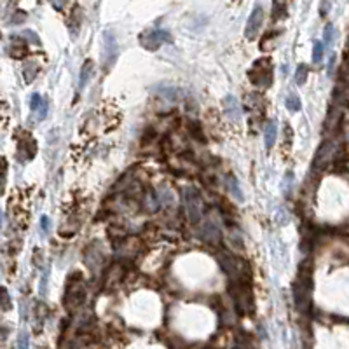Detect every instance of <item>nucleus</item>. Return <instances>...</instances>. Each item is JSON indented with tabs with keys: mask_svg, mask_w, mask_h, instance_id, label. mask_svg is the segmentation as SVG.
Returning <instances> with one entry per match:
<instances>
[{
	"mask_svg": "<svg viewBox=\"0 0 349 349\" xmlns=\"http://www.w3.org/2000/svg\"><path fill=\"white\" fill-rule=\"evenodd\" d=\"M9 307V295H7V292L4 290V309H7Z\"/></svg>",
	"mask_w": 349,
	"mask_h": 349,
	"instance_id": "obj_30",
	"label": "nucleus"
},
{
	"mask_svg": "<svg viewBox=\"0 0 349 349\" xmlns=\"http://www.w3.org/2000/svg\"><path fill=\"white\" fill-rule=\"evenodd\" d=\"M276 37H278V33H270V35H267V37H264V40H262V44H260V49H262V51L274 48Z\"/></svg>",
	"mask_w": 349,
	"mask_h": 349,
	"instance_id": "obj_21",
	"label": "nucleus"
},
{
	"mask_svg": "<svg viewBox=\"0 0 349 349\" xmlns=\"http://www.w3.org/2000/svg\"><path fill=\"white\" fill-rule=\"evenodd\" d=\"M11 54L14 58H23L28 54V46L25 40L21 39H13V46H11Z\"/></svg>",
	"mask_w": 349,
	"mask_h": 349,
	"instance_id": "obj_13",
	"label": "nucleus"
},
{
	"mask_svg": "<svg viewBox=\"0 0 349 349\" xmlns=\"http://www.w3.org/2000/svg\"><path fill=\"white\" fill-rule=\"evenodd\" d=\"M93 70H95V63H93V60H87L86 63L82 65V68H80V79H79V86L84 87L87 82H89V79H91V75H93Z\"/></svg>",
	"mask_w": 349,
	"mask_h": 349,
	"instance_id": "obj_12",
	"label": "nucleus"
},
{
	"mask_svg": "<svg viewBox=\"0 0 349 349\" xmlns=\"http://www.w3.org/2000/svg\"><path fill=\"white\" fill-rule=\"evenodd\" d=\"M217 260H218V264H220V267L225 270V274L229 276V278L238 279V281H239V279H250V276L246 274L243 269H239V260H238L232 253L220 252L217 255Z\"/></svg>",
	"mask_w": 349,
	"mask_h": 349,
	"instance_id": "obj_4",
	"label": "nucleus"
},
{
	"mask_svg": "<svg viewBox=\"0 0 349 349\" xmlns=\"http://www.w3.org/2000/svg\"><path fill=\"white\" fill-rule=\"evenodd\" d=\"M79 25H80V9H79V5H75L74 14L70 17V26H72V30H74V35H77Z\"/></svg>",
	"mask_w": 349,
	"mask_h": 349,
	"instance_id": "obj_18",
	"label": "nucleus"
},
{
	"mask_svg": "<svg viewBox=\"0 0 349 349\" xmlns=\"http://www.w3.org/2000/svg\"><path fill=\"white\" fill-rule=\"evenodd\" d=\"M274 2H276V0H274Z\"/></svg>",
	"mask_w": 349,
	"mask_h": 349,
	"instance_id": "obj_31",
	"label": "nucleus"
},
{
	"mask_svg": "<svg viewBox=\"0 0 349 349\" xmlns=\"http://www.w3.org/2000/svg\"><path fill=\"white\" fill-rule=\"evenodd\" d=\"M333 65H335V56H332L330 58V65H328V72H333Z\"/></svg>",
	"mask_w": 349,
	"mask_h": 349,
	"instance_id": "obj_28",
	"label": "nucleus"
},
{
	"mask_svg": "<svg viewBox=\"0 0 349 349\" xmlns=\"http://www.w3.org/2000/svg\"><path fill=\"white\" fill-rule=\"evenodd\" d=\"M332 40H333V26L327 25L325 26V33H323V42L332 44Z\"/></svg>",
	"mask_w": 349,
	"mask_h": 349,
	"instance_id": "obj_22",
	"label": "nucleus"
},
{
	"mask_svg": "<svg viewBox=\"0 0 349 349\" xmlns=\"http://www.w3.org/2000/svg\"><path fill=\"white\" fill-rule=\"evenodd\" d=\"M183 205H185L189 220L192 223H199L201 218H203V199H201V194L196 189L187 187L183 190Z\"/></svg>",
	"mask_w": 349,
	"mask_h": 349,
	"instance_id": "obj_3",
	"label": "nucleus"
},
{
	"mask_svg": "<svg viewBox=\"0 0 349 349\" xmlns=\"http://www.w3.org/2000/svg\"><path fill=\"white\" fill-rule=\"evenodd\" d=\"M286 109L290 112H299L301 110V100H299V96L297 95H290L286 98Z\"/></svg>",
	"mask_w": 349,
	"mask_h": 349,
	"instance_id": "obj_19",
	"label": "nucleus"
},
{
	"mask_svg": "<svg viewBox=\"0 0 349 349\" xmlns=\"http://www.w3.org/2000/svg\"><path fill=\"white\" fill-rule=\"evenodd\" d=\"M227 190L231 192L232 196L236 197L238 201H243L244 199V196H243V192H241V189H239V185H238V182H236V178L234 176H227Z\"/></svg>",
	"mask_w": 349,
	"mask_h": 349,
	"instance_id": "obj_15",
	"label": "nucleus"
},
{
	"mask_svg": "<svg viewBox=\"0 0 349 349\" xmlns=\"http://www.w3.org/2000/svg\"><path fill=\"white\" fill-rule=\"evenodd\" d=\"M305 80H307V66L299 65L295 70V82L297 84H305Z\"/></svg>",
	"mask_w": 349,
	"mask_h": 349,
	"instance_id": "obj_20",
	"label": "nucleus"
},
{
	"mask_svg": "<svg viewBox=\"0 0 349 349\" xmlns=\"http://www.w3.org/2000/svg\"><path fill=\"white\" fill-rule=\"evenodd\" d=\"M330 157H333V143L332 142H325V143L319 147L318 154L314 157V164H313V170H318V168H323V166L327 164L330 161Z\"/></svg>",
	"mask_w": 349,
	"mask_h": 349,
	"instance_id": "obj_8",
	"label": "nucleus"
},
{
	"mask_svg": "<svg viewBox=\"0 0 349 349\" xmlns=\"http://www.w3.org/2000/svg\"><path fill=\"white\" fill-rule=\"evenodd\" d=\"M23 37H25L26 40H32L33 44H39V37H37L32 30H26L25 33H23Z\"/></svg>",
	"mask_w": 349,
	"mask_h": 349,
	"instance_id": "obj_25",
	"label": "nucleus"
},
{
	"mask_svg": "<svg viewBox=\"0 0 349 349\" xmlns=\"http://www.w3.org/2000/svg\"><path fill=\"white\" fill-rule=\"evenodd\" d=\"M19 348L26 349V335H21V340H19Z\"/></svg>",
	"mask_w": 349,
	"mask_h": 349,
	"instance_id": "obj_29",
	"label": "nucleus"
},
{
	"mask_svg": "<svg viewBox=\"0 0 349 349\" xmlns=\"http://www.w3.org/2000/svg\"><path fill=\"white\" fill-rule=\"evenodd\" d=\"M40 103H42V98L39 95H32V100H30V107L32 110H39Z\"/></svg>",
	"mask_w": 349,
	"mask_h": 349,
	"instance_id": "obj_24",
	"label": "nucleus"
},
{
	"mask_svg": "<svg viewBox=\"0 0 349 349\" xmlns=\"http://www.w3.org/2000/svg\"><path fill=\"white\" fill-rule=\"evenodd\" d=\"M66 2H68V0H52V5H54L56 9H61L63 5L66 4Z\"/></svg>",
	"mask_w": 349,
	"mask_h": 349,
	"instance_id": "obj_27",
	"label": "nucleus"
},
{
	"mask_svg": "<svg viewBox=\"0 0 349 349\" xmlns=\"http://www.w3.org/2000/svg\"><path fill=\"white\" fill-rule=\"evenodd\" d=\"M117 58V42L110 32H105V63L110 66Z\"/></svg>",
	"mask_w": 349,
	"mask_h": 349,
	"instance_id": "obj_9",
	"label": "nucleus"
},
{
	"mask_svg": "<svg viewBox=\"0 0 349 349\" xmlns=\"http://www.w3.org/2000/svg\"><path fill=\"white\" fill-rule=\"evenodd\" d=\"M264 136H266V147L270 148L276 142V124L272 121H269L266 124V129H264Z\"/></svg>",
	"mask_w": 349,
	"mask_h": 349,
	"instance_id": "obj_14",
	"label": "nucleus"
},
{
	"mask_svg": "<svg viewBox=\"0 0 349 349\" xmlns=\"http://www.w3.org/2000/svg\"><path fill=\"white\" fill-rule=\"evenodd\" d=\"M138 40L145 49L156 51V49H159V46H161L162 42H170L171 35L166 30H147L140 35Z\"/></svg>",
	"mask_w": 349,
	"mask_h": 349,
	"instance_id": "obj_5",
	"label": "nucleus"
},
{
	"mask_svg": "<svg viewBox=\"0 0 349 349\" xmlns=\"http://www.w3.org/2000/svg\"><path fill=\"white\" fill-rule=\"evenodd\" d=\"M262 21H264V11H262V7H255L253 9V13L250 14L248 17V23H246V28H244V35H246V39L248 40H253L255 37H257L258 30H260L262 26Z\"/></svg>",
	"mask_w": 349,
	"mask_h": 349,
	"instance_id": "obj_7",
	"label": "nucleus"
},
{
	"mask_svg": "<svg viewBox=\"0 0 349 349\" xmlns=\"http://www.w3.org/2000/svg\"><path fill=\"white\" fill-rule=\"evenodd\" d=\"M84 281H74V278L68 279V286H66V297L65 305L68 309H75L84 302Z\"/></svg>",
	"mask_w": 349,
	"mask_h": 349,
	"instance_id": "obj_6",
	"label": "nucleus"
},
{
	"mask_svg": "<svg viewBox=\"0 0 349 349\" xmlns=\"http://www.w3.org/2000/svg\"><path fill=\"white\" fill-rule=\"evenodd\" d=\"M250 80L258 87H267L272 82V63L269 58H260L250 68Z\"/></svg>",
	"mask_w": 349,
	"mask_h": 349,
	"instance_id": "obj_2",
	"label": "nucleus"
},
{
	"mask_svg": "<svg viewBox=\"0 0 349 349\" xmlns=\"http://www.w3.org/2000/svg\"><path fill=\"white\" fill-rule=\"evenodd\" d=\"M223 113H225L231 121H239L241 119L239 103H238V100H236L234 96H227L225 100H223Z\"/></svg>",
	"mask_w": 349,
	"mask_h": 349,
	"instance_id": "obj_10",
	"label": "nucleus"
},
{
	"mask_svg": "<svg viewBox=\"0 0 349 349\" xmlns=\"http://www.w3.org/2000/svg\"><path fill=\"white\" fill-rule=\"evenodd\" d=\"M201 236H203V239L208 241V243H218V241H220V229H218V225L213 220H208V222L203 225V229H201Z\"/></svg>",
	"mask_w": 349,
	"mask_h": 349,
	"instance_id": "obj_11",
	"label": "nucleus"
},
{
	"mask_svg": "<svg viewBox=\"0 0 349 349\" xmlns=\"http://www.w3.org/2000/svg\"><path fill=\"white\" fill-rule=\"evenodd\" d=\"M40 227H42V232H44V234H48V232H49V218H48V217H42V218H40Z\"/></svg>",
	"mask_w": 349,
	"mask_h": 349,
	"instance_id": "obj_26",
	"label": "nucleus"
},
{
	"mask_svg": "<svg viewBox=\"0 0 349 349\" xmlns=\"http://www.w3.org/2000/svg\"><path fill=\"white\" fill-rule=\"evenodd\" d=\"M48 110H49V103L46 98H42V103H40L39 107V119H46V115H48Z\"/></svg>",
	"mask_w": 349,
	"mask_h": 349,
	"instance_id": "obj_23",
	"label": "nucleus"
},
{
	"mask_svg": "<svg viewBox=\"0 0 349 349\" xmlns=\"http://www.w3.org/2000/svg\"><path fill=\"white\" fill-rule=\"evenodd\" d=\"M293 301L295 305L301 311H304L307 307L309 302V293H311V267L307 262H304L301 266V270L297 274L295 281H293Z\"/></svg>",
	"mask_w": 349,
	"mask_h": 349,
	"instance_id": "obj_1",
	"label": "nucleus"
},
{
	"mask_svg": "<svg viewBox=\"0 0 349 349\" xmlns=\"http://www.w3.org/2000/svg\"><path fill=\"white\" fill-rule=\"evenodd\" d=\"M23 74H25V82L30 84L32 80L35 79V75H37V65L35 63H28V65L25 66V70H23Z\"/></svg>",
	"mask_w": 349,
	"mask_h": 349,
	"instance_id": "obj_17",
	"label": "nucleus"
},
{
	"mask_svg": "<svg viewBox=\"0 0 349 349\" xmlns=\"http://www.w3.org/2000/svg\"><path fill=\"white\" fill-rule=\"evenodd\" d=\"M325 44L321 42V40H316L314 42V49H313V61L318 65V63H321L323 60V51H325V48H323Z\"/></svg>",
	"mask_w": 349,
	"mask_h": 349,
	"instance_id": "obj_16",
	"label": "nucleus"
}]
</instances>
